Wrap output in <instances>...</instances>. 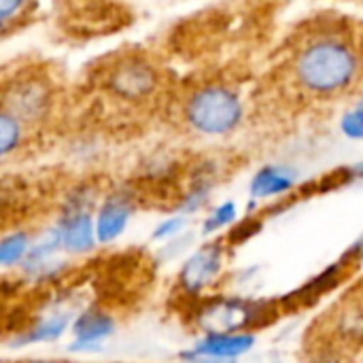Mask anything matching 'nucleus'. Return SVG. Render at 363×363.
<instances>
[{"label":"nucleus","instance_id":"f257e3e1","mask_svg":"<svg viewBox=\"0 0 363 363\" xmlns=\"http://www.w3.org/2000/svg\"><path fill=\"white\" fill-rule=\"evenodd\" d=\"M357 51L336 36H319L306 43L294 62L296 81L311 94L336 96L347 91L359 77Z\"/></svg>","mask_w":363,"mask_h":363},{"label":"nucleus","instance_id":"f03ea898","mask_svg":"<svg viewBox=\"0 0 363 363\" xmlns=\"http://www.w3.org/2000/svg\"><path fill=\"white\" fill-rule=\"evenodd\" d=\"M183 119L189 130L202 136H228L242 123L245 104L240 96L225 85H204L185 100Z\"/></svg>","mask_w":363,"mask_h":363},{"label":"nucleus","instance_id":"7ed1b4c3","mask_svg":"<svg viewBox=\"0 0 363 363\" xmlns=\"http://www.w3.org/2000/svg\"><path fill=\"white\" fill-rule=\"evenodd\" d=\"M98 204V194L91 185H79L66 196L55 221L66 257H83L100 247L96 236Z\"/></svg>","mask_w":363,"mask_h":363},{"label":"nucleus","instance_id":"20e7f679","mask_svg":"<svg viewBox=\"0 0 363 363\" xmlns=\"http://www.w3.org/2000/svg\"><path fill=\"white\" fill-rule=\"evenodd\" d=\"M225 259H228V249L223 240L211 238L202 242L198 249H194L187 255V259L179 268L177 274L179 291L189 298H202L219 283L225 268Z\"/></svg>","mask_w":363,"mask_h":363},{"label":"nucleus","instance_id":"39448f33","mask_svg":"<svg viewBox=\"0 0 363 363\" xmlns=\"http://www.w3.org/2000/svg\"><path fill=\"white\" fill-rule=\"evenodd\" d=\"M62 255L64 249H62L60 232L53 223L49 228L34 232L32 249L23 259V264L17 268V272L30 285H47L51 281L62 279V274H66L68 264Z\"/></svg>","mask_w":363,"mask_h":363},{"label":"nucleus","instance_id":"423d86ee","mask_svg":"<svg viewBox=\"0 0 363 363\" xmlns=\"http://www.w3.org/2000/svg\"><path fill=\"white\" fill-rule=\"evenodd\" d=\"M257 345L253 332H208L177 357L181 363H236Z\"/></svg>","mask_w":363,"mask_h":363},{"label":"nucleus","instance_id":"0eeeda50","mask_svg":"<svg viewBox=\"0 0 363 363\" xmlns=\"http://www.w3.org/2000/svg\"><path fill=\"white\" fill-rule=\"evenodd\" d=\"M83 308V306H81ZM68 298H55L49 302L23 330H19L13 338V347L23 349L32 345H55L66 334H70L72 321L81 311Z\"/></svg>","mask_w":363,"mask_h":363},{"label":"nucleus","instance_id":"6e6552de","mask_svg":"<svg viewBox=\"0 0 363 363\" xmlns=\"http://www.w3.org/2000/svg\"><path fill=\"white\" fill-rule=\"evenodd\" d=\"M51 108V85L36 77L26 74L4 85L2 111L17 117L21 123H32L43 119Z\"/></svg>","mask_w":363,"mask_h":363},{"label":"nucleus","instance_id":"1a4fd4ad","mask_svg":"<svg viewBox=\"0 0 363 363\" xmlns=\"http://www.w3.org/2000/svg\"><path fill=\"white\" fill-rule=\"evenodd\" d=\"M262 302H249L238 298H215L200 308L202 334L208 332H249L262 315Z\"/></svg>","mask_w":363,"mask_h":363},{"label":"nucleus","instance_id":"9d476101","mask_svg":"<svg viewBox=\"0 0 363 363\" xmlns=\"http://www.w3.org/2000/svg\"><path fill=\"white\" fill-rule=\"evenodd\" d=\"M157 70L143 57H123L111 66L106 74V89L121 100H145L157 87Z\"/></svg>","mask_w":363,"mask_h":363},{"label":"nucleus","instance_id":"9b49d317","mask_svg":"<svg viewBox=\"0 0 363 363\" xmlns=\"http://www.w3.org/2000/svg\"><path fill=\"white\" fill-rule=\"evenodd\" d=\"M117 334V319L100 306H83L72 321L66 351L81 355L100 351Z\"/></svg>","mask_w":363,"mask_h":363},{"label":"nucleus","instance_id":"f8f14e48","mask_svg":"<svg viewBox=\"0 0 363 363\" xmlns=\"http://www.w3.org/2000/svg\"><path fill=\"white\" fill-rule=\"evenodd\" d=\"M136 215V202L128 191L106 194L96 208V236L100 247L115 245L130 228Z\"/></svg>","mask_w":363,"mask_h":363},{"label":"nucleus","instance_id":"ddd939ff","mask_svg":"<svg viewBox=\"0 0 363 363\" xmlns=\"http://www.w3.org/2000/svg\"><path fill=\"white\" fill-rule=\"evenodd\" d=\"M300 174L294 166L287 164H266L262 166L249 181V198L251 202L274 200L291 194L298 187Z\"/></svg>","mask_w":363,"mask_h":363},{"label":"nucleus","instance_id":"4468645a","mask_svg":"<svg viewBox=\"0 0 363 363\" xmlns=\"http://www.w3.org/2000/svg\"><path fill=\"white\" fill-rule=\"evenodd\" d=\"M332 342L342 349L363 345V300H347L332 319Z\"/></svg>","mask_w":363,"mask_h":363},{"label":"nucleus","instance_id":"2eb2a0df","mask_svg":"<svg viewBox=\"0 0 363 363\" xmlns=\"http://www.w3.org/2000/svg\"><path fill=\"white\" fill-rule=\"evenodd\" d=\"M213 187H215V174L213 170L204 168L200 170L194 179H191V185L189 189L183 194L179 206L174 213H181L185 217H191L200 211H204L211 202V196H213Z\"/></svg>","mask_w":363,"mask_h":363},{"label":"nucleus","instance_id":"dca6fc26","mask_svg":"<svg viewBox=\"0 0 363 363\" xmlns=\"http://www.w3.org/2000/svg\"><path fill=\"white\" fill-rule=\"evenodd\" d=\"M32 242H34V232L21 230V228L9 230L0 240V266L4 270H11V268L17 270L28 257Z\"/></svg>","mask_w":363,"mask_h":363},{"label":"nucleus","instance_id":"f3484780","mask_svg":"<svg viewBox=\"0 0 363 363\" xmlns=\"http://www.w3.org/2000/svg\"><path fill=\"white\" fill-rule=\"evenodd\" d=\"M238 217H240V206H238L234 200H225V202L213 206V208L206 213V217L202 219L200 232H202V236H206V238H215V236L221 234L223 230L232 228V225L238 221Z\"/></svg>","mask_w":363,"mask_h":363},{"label":"nucleus","instance_id":"a211bd4d","mask_svg":"<svg viewBox=\"0 0 363 363\" xmlns=\"http://www.w3.org/2000/svg\"><path fill=\"white\" fill-rule=\"evenodd\" d=\"M23 140V123L13 117L11 113H0V155L9 157L13 151L19 149Z\"/></svg>","mask_w":363,"mask_h":363},{"label":"nucleus","instance_id":"6ab92c4d","mask_svg":"<svg viewBox=\"0 0 363 363\" xmlns=\"http://www.w3.org/2000/svg\"><path fill=\"white\" fill-rule=\"evenodd\" d=\"M185 228H189V217H185L181 213H172L170 217L162 219L153 228L151 240H155V242H172L185 232Z\"/></svg>","mask_w":363,"mask_h":363},{"label":"nucleus","instance_id":"aec40b11","mask_svg":"<svg viewBox=\"0 0 363 363\" xmlns=\"http://www.w3.org/2000/svg\"><path fill=\"white\" fill-rule=\"evenodd\" d=\"M304 363H351L347 357V349L338 347L336 342H328V345H319V347H313L308 353H306V359Z\"/></svg>","mask_w":363,"mask_h":363},{"label":"nucleus","instance_id":"412c9836","mask_svg":"<svg viewBox=\"0 0 363 363\" xmlns=\"http://www.w3.org/2000/svg\"><path fill=\"white\" fill-rule=\"evenodd\" d=\"M340 132L349 140H363V111L357 106L349 108L340 117Z\"/></svg>","mask_w":363,"mask_h":363},{"label":"nucleus","instance_id":"4be33fe9","mask_svg":"<svg viewBox=\"0 0 363 363\" xmlns=\"http://www.w3.org/2000/svg\"><path fill=\"white\" fill-rule=\"evenodd\" d=\"M28 4V0H0V19H2V26L6 28L11 19H15L23 6Z\"/></svg>","mask_w":363,"mask_h":363},{"label":"nucleus","instance_id":"5701e85b","mask_svg":"<svg viewBox=\"0 0 363 363\" xmlns=\"http://www.w3.org/2000/svg\"><path fill=\"white\" fill-rule=\"evenodd\" d=\"M345 181L363 185V162H357V164H353V166H349L345 170Z\"/></svg>","mask_w":363,"mask_h":363},{"label":"nucleus","instance_id":"b1692460","mask_svg":"<svg viewBox=\"0 0 363 363\" xmlns=\"http://www.w3.org/2000/svg\"><path fill=\"white\" fill-rule=\"evenodd\" d=\"M15 363H68L64 359H51V357H30V359H21V362Z\"/></svg>","mask_w":363,"mask_h":363},{"label":"nucleus","instance_id":"393cba45","mask_svg":"<svg viewBox=\"0 0 363 363\" xmlns=\"http://www.w3.org/2000/svg\"><path fill=\"white\" fill-rule=\"evenodd\" d=\"M355 106H357L359 111H363V98H359V100H357V104H355Z\"/></svg>","mask_w":363,"mask_h":363},{"label":"nucleus","instance_id":"a878e982","mask_svg":"<svg viewBox=\"0 0 363 363\" xmlns=\"http://www.w3.org/2000/svg\"><path fill=\"white\" fill-rule=\"evenodd\" d=\"M108 363H121V362H108Z\"/></svg>","mask_w":363,"mask_h":363}]
</instances>
